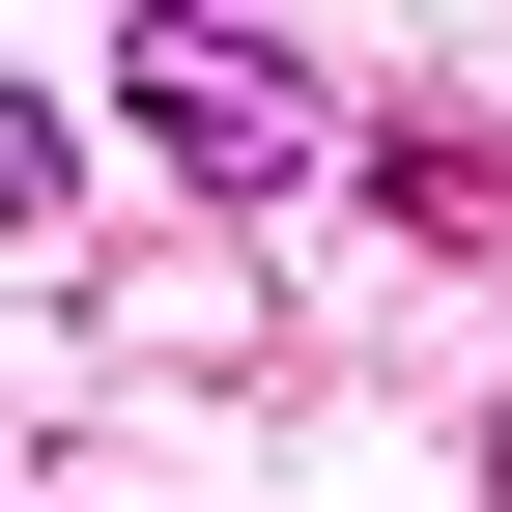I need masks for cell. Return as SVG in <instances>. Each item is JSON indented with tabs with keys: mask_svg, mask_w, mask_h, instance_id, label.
I'll list each match as a JSON object with an SVG mask.
<instances>
[{
	"mask_svg": "<svg viewBox=\"0 0 512 512\" xmlns=\"http://www.w3.org/2000/svg\"><path fill=\"white\" fill-rule=\"evenodd\" d=\"M114 143L200 171V200H285L313 171V86H285V29H228V0H143V29H114Z\"/></svg>",
	"mask_w": 512,
	"mask_h": 512,
	"instance_id": "cell-1",
	"label": "cell"
},
{
	"mask_svg": "<svg viewBox=\"0 0 512 512\" xmlns=\"http://www.w3.org/2000/svg\"><path fill=\"white\" fill-rule=\"evenodd\" d=\"M57 200H86V143H57V114L0 86V228H57Z\"/></svg>",
	"mask_w": 512,
	"mask_h": 512,
	"instance_id": "cell-2",
	"label": "cell"
}]
</instances>
